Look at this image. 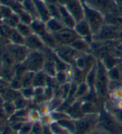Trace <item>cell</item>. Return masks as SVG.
Listing matches in <instances>:
<instances>
[{"label":"cell","mask_w":122,"mask_h":134,"mask_svg":"<svg viewBox=\"0 0 122 134\" xmlns=\"http://www.w3.org/2000/svg\"></svg>","instance_id":"9f6ffc18"},{"label":"cell","mask_w":122,"mask_h":134,"mask_svg":"<svg viewBox=\"0 0 122 134\" xmlns=\"http://www.w3.org/2000/svg\"><path fill=\"white\" fill-rule=\"evenodd\" d=\"M45 24L47 31L51 34H57L59 31L62 30L64 27H66L62 21L54 18H51L48 22L45 23Z\"/></svg>","instance_id":"ac0fdd59"},{"label":"cell","mask_w":122,"mask_h":134,"mask_svg":"<svg viewBox=\"0 0 122 134\" xmlns=\"http://www.w3.org/2000/svg\"><path fill=\"white\" fill-rule=\"evenodd\" d=\"M33 2L35 3L39 19L41 21H43V23L48 22L51 18L48 9V3L44 2L43 0H33Z\"/></svg>","instance_id":"9a60e30c"},{"label":"cell","mask_w":122,"mask_h":134,"mask_svg":"<svg viewBox=\"0 0 122 134\" xmlns=\"http://www.w3.org/2000/svg\"><path fill=\"white\" fill-rule=\"evenodd\" d=\"M114 103L115 107L116 108L122 110V98L120 99V100H118V101L115 102V103Z\"/></svg>","instance_id":"c3c4849f"},{"label":"cell","mask_w":122,"mask_h":134,"mask_svg":"<svg viewBox=\"0 0 122 134\" xmlns=\"http://www.w3.org/2000/svg\"><path fill=\"white\" fill-rule=\"evenodd\" d=\"M107 76L109 81L111 82H121V74L118 65L107 70Z\"/></svg>","instance_id":"484cf974"},{"label":"cell","mask_w":122,"mask_h":134,"mask_svg":"<svg viewBox=\"0 0 122 134\" xmlns=\"http://www.w3.org/2000/svg\"><path fill=\"white\" fill-rule=\"evenodd\" d=\"M38 111H39V113H40V114L42 115V116H43V115H46V114L51 113V112L49 104H46L45 103H42V105L40 106Z\"/></svg>","instance_id":"ee69618b"},{"label":"cell","mask_w":122,"mask_h":134,"mask_svg":"<svg viewBox=\"0 0 122 134\" xmlns=\"http://www.w3.org/2000/svg\"><path fill=\"white\" fill-rule=\"evenodd\" d=\"M70 89H71V82H67V83L61 85V88H60L61 98L64 100L67 99L69 96Z\"/></svg>","instance_id":"e575fe53"},{"label":"cell","mask_w":122,"mask_h":134,"mask_svg":"<svg viewBox=\"0 0 122 134\" xmlns=\"http://www.w3.org/2000/svg\"><path fill=\"white\" fill-rule=\"evenodd\" d=\"M42 71L49 77H53V78L55 77L56 74L57 72V68L53 58H46L43 70Z\"/></svg>","instance_id":"e0dca14e"},{"label":"cell","mask_w":122,"mask_h":134,"mask_svg":"<svg viewBox=\"0 0 122 134\" xmlns=\"http://www.w3.org/2000/svg\"><path fill=\"white\" fill-rule=\"evenodd\" d=\"M16 29L18 33H19L22 36L24 37V38H27V37H28L31 34H33V32H32L30 25H27L24 24H22V23H19V24L17 25Z\"/></svg>","instance_id":"83f0119b"},{"label":"cell","mask_w":122,"mask_h":134,"mask_svg":"<svg viewBox=\"0 0 122 134\" xmlns=\"http://www.w3.org/2000/svg\"><path fill=\"white\" fill-rule=\"evenodd\" d=\"M106 112H108V113H110L111 114L113 115V117L122 125V110L116 108L115 107L114 103H113V107L111 108L106 109Z\"/></svg>","instance_id":"d6a6232c"},{"label":"cell","mask_w":122,"mask_h":134,"mask_svg":"<svg viewBox=\"0 0 122 134\" xmlns=\"http://www.w3.org/2000/svg\"><path fill=\"white\" fill-rule=\"evenodd\" d=\"M100 120V113H85L81 118L74 119L75 132L74 134H88L95 129Z\"/></svg>","instance_id":"6da1fadb"},{"label":"cell","mask_w":122,"mask_h":134,"mask_svg":"<svg viewBox=\"0 0 122 134\" xmlns=\"http://www.w3.org/2000/svg\"><path fill=\"white\" fill-rule=\"evenodd\" d=\"M13 13H14V12L9 7L1 4V6H0V15L3 18V19L10 18Z\"/></svg>","instance_id":"d590c367"},{"label":"cell","mask_w":122,"mask_h":134,"mask_svg":"<svg viewBox=\"0 0 122 134\" xmlns=\"http://www.w3.org/2000/svg\"><path fill=\"white\" fill-rule=\"evenodd\" d=\"M49 127L53 134H71L67 129L64 128L62 125H60L57 122H53Z\"/></svg>","instance_id":"f1b7e54d"},{"label":"cell","mask_w":122,"mask_h":134,"mask_svg":"<svg viewBox=\"0 0 122 134\" xmlns=\"http://www.w3.org/2000/svg\"><path fill=\"white\" fill-rule=\"evenodd\" d=\"M79 1L81 2V3H82L84 4V3H86L87 2V0H79Z\"/></svg>","instance_id":"db71d44e"},{"label":"cell","mask_w":122,"mask_h":134,"mask_svg":"<svg viewBox=\"0 0 122 134\" xmlns=\"http://www.w3.org/2000/svg\"><path fill=\"white\" fill-rule=\"evenodd\" d=\"M84 20L88 24L93 36L96 35L106 24L104 15L86 4H84Z\"/></svg>","instance_id":"7a4b0ae2"},{"label":"cell","mask_w":122,"mask_h":134,"mask_svg":"<svg viewBox=\"0 0 122 134\" xmlns=\"http://www.w3.org/2000/svg\"><path fill=\"white\" fill-rule=\"evenodd\" d=\"M21 95L26 99H30L32 97H34V87L32 86L27 87H22L20 90Z\"/></svg>","instance_id":"836d02e7"},{"label":"cell","mask_w":122,"mask_h":134,"mask_svg":"<svg viewBox=\"0 0 122 134\" xmlns=\"http://www.w3.org/2000/svg\"><path fill=\"white\" fill-rule=\"evenodd\" d=\"M6 84H7L6 82H4L3 80H0V93H3V92L7 90L6 89Z\"/></svg>","instance_id":"7dc6e473"},{"label":"cell","mask_w":122,"mask_h":134,"mask_svg":"<svg viewBox=\"0 0 122 134\" xmlns=\"http://www.w3.org/2000/svg\"><path fill=\"white\" fill-rule=\"evenodd\" d=\"M116 4L118 7H122V0H115Z\"/></svg>","instance_id":"f907efd6"},{"label":"cell","mask_w":122,"mask_h":134,"mask_svg":"<svg viewBox=\"0 0 122 134\" xmlns=\"http://www.w3.org/2000/svg\"><path fill=\"white\" fill-rule=\"evenodd\" d=\"M54 119L51 113H48L46 115H43L41 116V119H40V122L43 124V126H50L51 123L54 122Z\"/></svg>","instance_id":"f35d334b"},{"label":"cell","mask_w":122,"mask_h":134,"mask_svg":"<svg viewBox=\"0 0 122 134\" xmlns=\"http://www.w3.org/2000/svg\"><path fill=\"white\" fill-rule=\"evenodd\" d=\"M35 75V72L31 71H27L21 77L22 87H27L32 86V81H33V77Z\"/></svg>","instance_id":"4316f807"},{"label":"cell","mask_w":122,"mask_h":134,"mask_svg":"<svg viewBox=\"0 0 122 134\" xmlns=\"http://www.w3.org/2000/svg\"><path fill=\"white\" fill-rule=\"evenodd\" d=\"M96 69H97V63L86 73L85 77V82L88 85L91 91H94V86H95L96 77Z\"/></svg>","instance_id":"7402d4cb"},{"label":"cell","mask_w":122,"mask_h":134,"mask_svg":"<svg viewBox=\"0 0 122 134\" xmlns=\"http://www.w3.org/2000/svg\"><path fill=\"white\" fill-rule=\"evenodd\" d=\"M14 1H16L17 3H22L23 2H24V0H14Z\"/></svg>","instance_id":"f5cc1de1"},{"label":"cell","mask_w":122,"mask_h":134,"mask_svg":"<svg viewBox=\"0 0 122 134\" xmlns=\"http://www.w3.org/2000/svg\"><path fill=\"white\" fill-rule=\"evenodd\" d=\"M53 52L62 62L71 66L72 64H75V61L79 55L82 54L79 53L77 51L69 45H57V47L53 50Z\"/></svg>","instance_id":"9c48e42d"},{"label":"cell","mask_w":122,"mask_h":134,"mask_svg":"<svg viewBox=\"0 0 122 134\" xmlns=\"http://www.w3.org/2000/svg\"><path fill=\"white\" fill-rule=\"evenodd\" d=\"M3 108H4V111H5V113L8 115L14 114L15 111L17 109L13 102H5L3 104Z\"/></svg>","instance_id":"74e56055"},{"label":"cell","mask_w":122,"mask_h":134,"mask_svg":"<svg viewBox=\"0 0 122 134\" xmlns=\"http://www.w3.org/2000/svg\"><path fill=\"white\" fill-rule=\"evenodd\" d=\"M41 116L42 115L40 114L39 111H37V110H32L28 113V120L30 121V122H40V119H41Z\"/></svg>","instance_id":"8d00e7d4"},{"label":"cell","mask_w":122,"mask_h":134,"mask_svg":"<svg viewBox=\"0 0 122 134\" xmlns=\"http://www.w3.org/2000/svg\"><path fill=\"white\" fill-rule=\"evenodd\" d=\"M55 80L60 85H62L67 83V82H70L68 79V76L67 71H57V74L55 76Z\"/></svg>","instance_id":"1f68e13d"},{"label":"cell","mask_w":122,"mask_h":134,"mask_svg":"<svg viewBox=\"0 0 122 134\" xmlns=\"http://www.w3.org/2000/svg\"><path fill=\"white\" fill-rule=\"evenodd\" d=\"M43 125L40 122H37L32 123V132L33 134H43Z\"/></svg>","instance_id":"b9f144b4"},{"label":"cell","mask_w":122,"mask_h":134,"mask_svg":"<svg viewBox=\"0 0 122 134\" xmlns=\"http://www.w3.org/2000/svg\"><path fill=\"white\" fill-rule=\"evenodd\" d=\"M32 122H24L20 130L18 131V134H28L32 132Z\"/></svg>","instance_id":"7bdbcfd3"},{"label":"cell","mask_w":122,"mask_h":134,"mask_svg":"<svg viewBox=\"0 0 122 134\" xmlns=\"http://www.w3.org/2000/svg\"><path fill=\"white\" fill-rule=\"evenodd\" d=\"M22 6L23 10L26 11L27 13H28L32 17V18H33V20L39 19V17H38V14H37V11L33 0H24V2L22 3Z\"/></svg>","instance_id":"ffe728a7"},{"label":"cell","mask_w":122,"mask_h":134,"mask_svg":"<svg viewBox=\"0 0 122 134\" xmlns=\"http://www.w3.org/2000/svg\"><path fill=\"white\" fill-rule=\"evenodd\" d=\"M28 134H33V133H32V132H30V133H28Z\"/></svg>","instance_id":"11a10c76"},{"label":"cell","mask_w":122,"mask_h":134,"mask_svg":"<svg viewBox=\"0 0 122 134\" xmlns=\"http://www.w3.org/2000/svg\"><path fill=\"white\" fill-rule=\"evenodd\" d=\"M108 85H109V79L107 76V69L103 65L101 61L97 62L96 77L95 86H94V92H96L97 96L105 97L108 92Z\"/></svg>","instance_id":"3957f363"},{"label":"cell","mask_w":122,"mask_h":134,"mask_svg":"<svg viewBox=\"0 0 122 134\" xmlns=\"http://www.w3.org/2000/svg\"><path fill=\"white\" fill-rule=\"evenodd\" d=\"M98 126L110 134H122V125L113 117V115L106 111L100 113Z\"/></svg>","instance_id":"5b68a950"},{"label":"cell","mask_w":122,"mask_h":134,"mask_svg":"<svg viewBox=\"0 0 122 134\" xmlns=\"http://www.w3.org/2000/svg\"><path fill=\"white\" fill-rule=\"evenodd\" d=\"M73 29L75 30V32L77 34V35L80 38L86 40L90 43L93 41V34L88 24L84 19L77 22Z\"/></svg>","instance_id":"4fadbf2b"},{"label":"cell","mask_w":122,"mask_h":134,"mask_svg":"<svg viewBox=\"0 0 122 134\" xmlns=\"http://www.w3.org/2000/svg\"><path fill=\"white\" fill-rule=\"evenodd\" d=\"M53 35L58 45L70 46L74 41H76L77 38H80L73 29H68V27H64L62 30Z\"/></svg>","instance_id":"8fae6325"},{"label":"cell","mask_w":122,"mask_h":134,"mask_svg":"<svg viewBox=\"0 0 122 134\" xmlns=\"http://www.w3.org/2000/svg\"><path fill=\"white\" fill-rule=\"evenodd\" d=\"M30 26L32 27V30L33 32V34L38 35L39 37L47 32L45 23H43V21H41L39 19L33 20Z\"/></svg>","instance_id":"603a6c76"},{"label":"cell","mask_w":122,"mask_h":134,"mask_svg":"<svg viewBox=\"0 0 122 134\" xmlns=\"http://www.w3.org/2000/svg\"><path fill=\"white\" fill-rule=\"evenodd\" d=\"M121 27L119 26L111 25L105 24L104 26L98 33L93 36V41L95 42H105V41H110L120 37Z\"/></svg>","instance_id":"52a82bcc"},{"label":"cell","mask_w":122,"mask_h":134,"mask_svg":"<svg viewBox=\"0 0 122 134\" xmlns=\"http://www.w3.org/2000/svg\"><path fill=\"white\" fill-rule=\"evenodd\" d=\"M24 45L30 51H43L47 48L45 43L38 35L32 34L25 38Z\"/></svg>","instance_id":"5bb4252c"},{"label":"cell","mask_w":122,"mask_h":134,"mask_svg":"<svg viewBox=\"0 0 122 134\" xmlns=\"http://www.w3.org/2000/svg\"><path fill=\"white\" fill-rule=\"evenodd\" d=\"M47 3H57V0H43Z\"/></svg>","instance_id":"681fc988"},{"label":"cell","mask_w":122,"mask_h":134,"mask_svg":"<svg viewBox=\"0 0 122 134\" xmlns=\"http://www.w3.org/2000/svg\"><path fill=\"white\" fill-rule=\"evenodd\" d=\"M84 4L101 13L105 17L118 11V6L115 0H87Z\"/></svg>","instance_id":"8992f818"},{"label":"cell","mask_w":122,"mask_h":134,"mask_svg":"<svg viewBox=\"0 0 122 134\" xmlns=\"http://www.w3.org/2000/svg\"><path fill=\"white\" fill-rule=\"evenodd\" d=\"M109 94H110V98L113 103L121 99L122 98V85L116 87L114 89L110 91Z\"/></svg>","instance_id":"4dcf8cb0"},{"label":"cell","mask_w":122,"mask_h":134,"mask_svg":"<svg viewBox=\"0 0 122 134\" xmlns=\"http://www.w3.org/2000/svg\"><path fill=\"white\" fill-rule=\"evenodd\" d=\"M7 51L12 58L13 63H22L26 59L30 50L25 45H16L10 43L7 47Z\"/></svg>","instance_id":"30bf717a"},{"label":"cell","mask_w":122,"mask_h":134,"mask_svg":"<svg viewBox=\"0 0 122 134\" xmlns=\"http://www.w3.org/2000/svg\"><path fill=\"white\" fill-rule=\"evenodd\" d=\"M90 92H91V90H90V88H89L88 85L85 82H81V83H78L76 93H75V95H74V99L78 100L80 98H82L85 96H86Z\"/></svg>","instance_id":"d4e9b609"},{"label":"cell","mask_w":122,"mask_h":134,"mask_svg":"<svg viewBox=\"0 0 122 134\" xmlns=\"http://www.w3.org/2000/svg\"><path fill=\"white\" fill-rule=\"evenodd\" d=\"M17 14L18 15V18H19V22L22 23V24H24L27 25H31L32 21H33L32 17L28 13H27L26 11L23 10V9L18 13H17Z\"/></svg>","instance_id":"f546056e"},{"label":"cell","mask_w":122,"mask_h":134,"mask_svg":"<svg viewBox=\"0 0 122 134\" xmlns=\"http://www.w3.org/2000/svg\"><path fill=\"white\" fill-rule=\"evenodd\" d=\"M47 78H48V76H47L43 71L35 72L33 81H32V87H45L47 85Z\"/></svg>","instance_id":"cb8c5ba5"},{"label":"cell","mask_w":122,"mask_h":134,"mask_svg":"<svg viewBox=\"0 0 122 134\" xmlns=\"http://www.w3.org/2000/svg\"><path fill=\"white\" fill-rule=\"evenodd\" d=\"M13 103H14L16 108L19 110V109H24L25 108L27 102H26V98H24L22 96V97H18V98L13 101Z\"/></svg>","instance_id":"60d3db41"},{"label":"cell","mask_w":122,"mask_h":134,"mask_svg":"<svg viewBox=\"0 0 122 134\" xmlns=\"http://www.w3.org/2000/svg\"><path fill=\"white\" fill-rule=\"evenodd\" d=\"M44 95L47 98L48 100H51L53 98V88L50 87H45V91H44Z\"/></svg>","instance_id":"f6af8a7d"},{"label":"cell","mask_w":122,"mask_h":134,"mask_svg":"<svg viewBox=\"0 0 122 134\" xmlns=\"http://www.w3.org/2000/svg\"><path fill=\"white\" fill-rule=\"evenodd\" d=\"M118 67L120 68V74H121V80H122V62L118 64Z\"/></svg>","instance_id":"816d5d0a"},{"label":"cell","mask_w":122,"mask_h":134,"mask_svg":"<svg viewBox=\"0 0 122 134\" xmlns=\"http://www.w3.org/2000/svg\"><path fill=\"white\" fill-rule=\"evenodd\" d=\"M88 134H110L109 132H107L106 130H104L103 128L100 127L99 126H97L93 131H91L90 133Z\"/></svg>","instance_id":"bcb514c9"},{"label":"cell","mask_w":122,"mask_h":134,"mask_svg":"<svg viewBox=\"0 0 122 134\" xmlns=\"http://www.w3.org/2000/svg\"><path fill=\"white\" fill-rule=\"evenodd\" d=\"M4 96H5L6 102H13L18 96L16 94V90L14 89H10V90H6L3 92Z\"/></svg>","instance_id":"ab89813d"},{"label":"cell","mask_w":122,"mask_h":134,"mask_svg":"<svg viewBox=\"0 0 122 134\" xmlns=\"http://www.w3.org/2000/svg\"><path fill=\"white\" fill-rule=\"evenodd\" d=\"M8 37L11 43L16 45H24L25 38L18 33L16 29H11L9 30Z\"/></svg>","instance_id":"44dd1931"},{"label":"cell","mask_w":122,"mask_h":134,"mask_svg":"<svg viewBox=\"0 0 122 134\" xmlns=\"http://www.w3.org/2000/svg\"><path fill=\"white\" fill-rule=\"evenodd\" d=\"M97 63L96 59L88 53L80 54L75 61V66L80 71H82L84 74L86 73Z\"/></svg>","instance_id":"7c38bea8"},{"label":"cell","mask_w":122,"mask_h":134,"mask_svg":"<svg viewBox=\"0 0 122 134\" xmlns=\"http://www.w3.org/2000/svg\"><path fill=\"white\" fill-rule=\"evenodd\" d=\"M57 3L66 8L76 22L84 19V4L79 0H57Z\"/></svg>","instance_id":"ba28073f"},{"label":"cell","mask_w":122,"mask_h":134,"mask_svg":"<svg viewBox=\"0 0 122 134\" xmlns=\"http://www.w3.org/2000/svg\"><path fill=\"white\" fill-rule=\"evenodd\" d=\"M70 46L79 53H88V51L91 49V43L82 38H77Z\"/></svg>","instance_id":"d6986e66"},{"label":"cell","mask_w":122,"mask_h":134,"mask_svg":"<svg viewBox=\"0 0 122 134\" xmlns=\"http://www.w3.org/2000/svg\"><path fill=\"white\" fill-rule=\"evenodd\" d=\"M59 5V10H60V20L64 24L66 27L68 29H74L75 25H76L77 22L75 21L73 17L70 14V13L66 9L65 7Z\"/></svg>","instance_id":"2e32d148"},{"label":"cell","mask_w":122,"mask_h":134,"mask_svg":"<svg viewBox=\"0 0 122 134\" xmlns=\"http://www.w3.org/2000/svg\"><path fill=\"white\" fill-rule=\"evenodd\" d=\"M46 58L43 51H30L22 63L27 71L37 72L43 70Z\"/></svg>","instance_id":"277c9868"}]
</instances>
